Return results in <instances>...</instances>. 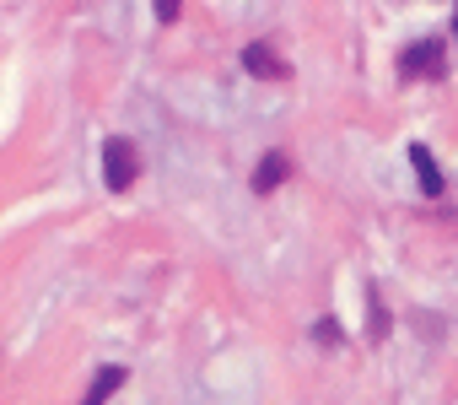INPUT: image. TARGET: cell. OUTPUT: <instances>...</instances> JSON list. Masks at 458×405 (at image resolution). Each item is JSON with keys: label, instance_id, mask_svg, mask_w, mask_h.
Segmentation results:
<instances>
[{"label": "cell", "instance_id": "4", "mask_svg": "<svg viewBox=\"0 0 458 405\" xmlns=\"http://www.w3.org/2000/svg\"><path fill=\"white\" fill-rule=\"evenodd\" d=\"M286 173H292V157L286 151H265L259 168H254V194H276L286 184Z\"/></svg>", "mask_w": 458, "mask_h": 405}, {"label": "cell", "instance_id": "8", "mask_svg": "<svg viewBox=\"0 0 458 405\" xmlns=\"http://www.w3.org/2000/svg\"><path fill=\"white\" fill-rule=\"evenodd\" d=\"M313 340H318V346H345V330H340L335 319H318V324H313Z\"/></svg>", "mask_w": 458, "mask_h": 405}, {"label": "cell", "instance_id": "9", "mask_svg": "<svg viewBox=\"0 0 458 405\" xmlns=\"http://www.w3.org/2000/svg\"><path fill=\"white\" fill-rule=\"evenodd\" d=\"M151 12H157V22H178V12H183V6H178V0H157Z\"/></svg>", "mask_w": 458, "mask_h": 405}, {"label": "cell", "instance_id": "7", "mask_svg": "<svg viewBox=\"0 0 458 405\" xmlns=\"http://www.w3.org/2000/svg\"><path fill=\"white\" fill-rule=\"evenodd\" d=\"M394 330V319H388V308H383V297L372 292V303H367V340H383Z\"/></svg>", "mask_w": 458, "mask_h": 405}, {"label": "cell", "instance_id": "1", "mask_svg": "<svg viewBox=\"0 0 458 405\" xmlns=\"http://www.w3.org/2000/svg\"><path fill=\"white\" fill-rule=\"evenodd\" d=\"M135 178H140V151H135V141L108 135V141H103V184H108L114 194H124Z\"/></svg>", "mask_w": 458, "mask_h": 405}, {"label": "cell", "instance_id": "6", "mask_svg": "<svg viewBox=\"0 0 458 405\" xmlns=\"http://www.w3.org/2000/svg\"><path fill=\"white\" fill-rule=\"evenodd\" d=\"M124 378H130V367H98V378H92V389H87L81 405H108V394L124 389Z\"/></svg>", "mask_w": 458, "mask_h": 405}, {"label": "cell", "instance_id": "2", "mask_svg": "<svg viewBox=\"0 0 458 405\" xmlns=\"http://www.w3.org/2000/svg\"><path fill=\"white\" fill-rule=\"evenodd\" d=\"M399 71H404V76H426V82H442V76H447V55H442V39H420V44H410V49H404V60H399Z\"/></svg>", "mask_w": 458, "mask_h": 405}, {"label": "cell", "instance_id": "3", "mask_svg": "<svg viewBox=\"0 0 458 405\" xmlns=\"http://www.w3.org/2000/svg\"><path fill=\"white\" fill-rule=\"evenodd\" d=\"M243 71L259 76V82H286V60H276L270 44H249V49H243Z\"/></svg>", "mask_w": 458, "mask_h": 405}, {"label": "cell", "instance_id": "5", "mask_svg": "<svg viewBox=\"0 0 458 405\" xmlns=\"http://www.w3.org/2000/svg\"><path fill=\"white\" fill-rule=\"evenodd\" d=\"M410 168H415V178H420V189H426V194H442V173H437V157H431L420 141L410 146Z\"/></svg>", "mask_w": 458, "mask_h": 405}, {"label": "cell", "instance_id": "10", "mask_svg": "<svg viewBox=\"0 0 458 405\" xmlns=\"http://www.w3.org/2000/svg\"><path fill=\"white\" fill-rule=\"evenodd\" d=\"M453 44H458V6H453Z\"/></svg>", "mask_w": 458, "mask_h": 405}]
</instances>
